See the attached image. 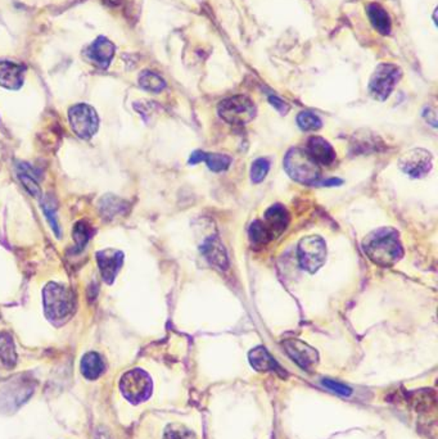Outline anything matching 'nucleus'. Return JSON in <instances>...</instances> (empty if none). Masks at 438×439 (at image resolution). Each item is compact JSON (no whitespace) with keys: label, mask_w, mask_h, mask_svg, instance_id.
Instances as JSON below:
<instances>
[{"label":"nucleus","mask_w":438,"mask_h":439,"mask_svg":"<svg viewBox=\"0 0 438 439\" xmlns=\"http://www.w3.org/2000/svg\"><path fill=\"white\" fill-rule=\"evenodd\" d=\"M363 249L374 263L383 267H390L404 256L400 234L392 227H381L368 234L364 239Z\"/></svg>","instance_id":"f257e3e1"},{"label":"nucleus","mask_w":438,"mask_h":439,"mask_svg":"<svg viewBox=\"0 0 438 439\" xmlns=\"http://www.w3.org/2000/svg\"><path fill=\"white\" fill-rule=\"evenodd\" d=\"M44 311L49 321L62 325L74 314V296L63 285L49 283L43 292Z\"/></svg>","instance_id":"f03ea898"},{"label":"nucleus","mask_w":438,"mask_h":439,"mask_svg":"<svg viewBox=\"0 0 438 439\" xmlns=\"http://www.w3.org/2000/svg\"><path fill=\"white\" fill-rule=\"evenodd\" d=\"M283 163L289 176L301 184L314 185L321 178L320 166L302 148L289 150Z\"/></svg>","instance_id":"7ed1b4c3"},{"label":"nucleus","mask_w":438,"mask_h":439,"mask_svg":"<svg viewBox=\"0 0 438 439\" xmlns=\"http://www.w3.org/2000/svg\"><path fill=\"white\" fill-rule=\"evenodd\" d=\"M120 389L128 401L138 405L140 402L147 401L152 396L153 383L150 375L144 370L132 369L122 375Z\"/></svg>","instance_id":"20e7f679"},{"label":"nucleus","mask_w":438,"mask_h":439,"mask_svg":"<svg viewBox=\"0 0 438 439\" xmlns=\"http://www.w3.org/2000/svg\"><path fill=\"white\" fill-rule=\"evenodd\" d=\"M220 117L230 125L242 126L251 122L256 116V105L246 95H235L219 104Z\"/></svg>","instance_id":"39448f33"},{"label":"nucleus","mask_w":438,"mask_h":439,"mask_svg":"<svg viewBox=\"0 0 438 439\" xmlns=\"http://www.w3.org/2000/svg\"><path fill=\"white\" fill-rule=\"evenodd\" d=\"M299 266L310 274L315 272L326 263V244L319 235H308L299 241L297 251Z\"/></svg>","instance_id":"423d86ee"},{"label":"nucleus","mask_w":438,"mask_h":439,"mask_svg":"<svg viewBox=\"0 0 438 439\" xmlns=\"http://www.w3.org/2000/svg\"><path fill=\"white\" fill-rule=\"evenodd\" d=\"M400 79L401 70L397 65L390 63L378 65L370 79L369 92L373 95L374 99L383 102L391 95Z\"/></svg>","instance_id":"0eeeda50"},{"label":"nucleus","mask_w":438,"mask_h":439,"mask_svg":"<svg viewBox=\"0 0 438 439\" xmlns=\"http://www.w3.org/2000/svg\"><path fill=\"white\" fill-rule=\"evenodd\" d=\"M397 165L409 178H423L428 175L433 167V157L427 150L412 148L401 156Z\"/></svg>","instance_id":"6e6552de"},{"label":"nucleus","mask_w":438,"mask_h":439,"mask_svg":"<svg viewBox=\"0 0 438 439\" xmlns=\"http://www.w3.org/2000/svg\"><path fill=\"white\" fill-rule=\"evenodd\" d=\"M71 129L81 139H90L98 130L99 120L97 112L88 104H76L68 111Z\"/></svg>","instance_id":"1a4fd4ad"},{"label":"nucleus","mask_w":438,"mask_h":439,"mask_svg":"<svg viewBox=\"0 0 438 439\" xmlns=\"http://www.w3.org/2000/svg\"><path fill=\"white\" fill-rule=\"evenodd\" d=\"M283 347L287 355L292 358V361H295L301 369L306 371L314 370V367L319 364V354L317 349L299 339L284 340Z\"/></svg>","instance_id":"9d476101"},{"label":"nucleus","mask_w":438,"mask_h":439,"mask_svg":"<svg viewBox=\"0 0 438 439\" xmlns=\"http://www.w3.org/2000/svg\"><path fill=\"white\" fill-rule=\"evenodd\" d=\"M263 229L269 235L270 241L277 239L281 234L286 232L288 227L289 214L287 208L281 205H274L271 206L261 221Z\"/></svg>","instance_id":"9b49d317"},{"label":"nucleus","mask_w":438,"mask_h":439,"mask_svg":"<svg viewBox=\"0 0 438 439\" xmlns=\"http://www.w3.org/2000/svg\"><path fill=\"white\" fill-rule=\"evenodd\" d=\"M97 262L102 274L103 280L112 284L123 263V253L113 249H106L97 253Z\"/></svg>","instance_id":"f8f14e48"},{"label":"nucleus","mask_w":438,"mask_h":439,"mask_svg":"<svg viewBox=\"0 0 438 439\" xmlns=\"http://www.w3.org/2000/svg\"><path fill=\"white\" fill-rule=\"evenodd\" d=\"M305 150L319 166H330L337 159L336 150L321 136H311Z\"/></svg>","instance_id":"ddd939ff"},{"label":"nucleus","mask_w":438,"mask_h":439,"mask_svg":"<svg viewBox=\"0 0 438 439\" xmlns=\"http://www.w3.org/2000/svg\"><path fill=\"white\" fill-rule=\"evenodd\" d=\"M25 79V67L10 61L0 59V86L10 89V90H19L23 85Z\"/></svg>","instance_id":"4468645a"},{"label":"nucleus","mask_w":438,"mask_h":439,"mask_svg":"<svg viewBox=\"0 0 438 439\" xmlns=\"http://www.w3.org/2000/svg\"><path fill=\"white\" fill-rule=\"evenodd\" d=\"M116 47L111 40L99 37L94 40L93 44L88 49V57L90 61L102 68H107L115 57Z\"/></svg>","instance_id":"2eb2a0df"},{"label":"nucleus","mask_w":438,"mask_h":439,"mask_svg":"<svg viewBox=\"0 0 438 439\" xmlns=\"http://www.w3.org/2000/svg\"><path fill=\"white\" fill-rule=\"evenodd\" d=\"M248 360L256 371H260V373L275 371L281 376L286 375V373H283L279 364L274 360V357L269 354V351L265 347L259 346L253 348L248 354Z\"/></svg>","instance_id":"dca6fc26"},{"label":"nucleus","mask_w":438,"mask_h":439,"mask_svg":"<svg viewBox=\"0 0 438 439\" xmlns=\"http://www.w3.org/2000/svg\"><path fill=\"white\" fill-rule=\"evenodd\" d=\"M199 162H206L208 168L214 172H223L225 170L230 167L232 165V159L226 154H220V153H206L197 150L189 159L190 165H196Z\"/></svg>","instance_id":"f3484780"},{"label":"nucleus","mask_w":438,"mask_h":439,"mask_svg":"<svg viewBox=\"0 0 438 439\" xmlns=\"http://www.w3.org/2000/svg\"><path fill=\"white\" fill-rule=\"evenodd\" d=\"M202 253L207 257V260L214 263L215 266H219L220 269H225L228 266V257L225 252L223 244L217 238L211 236L210 239L206 241L202 247Z\"/></svg>","instance_id":"a211bd4d"},{"label":"nucleus","mask_w":438,"mask_h":439,"mask_svg":"<svg viewBox=\"0 0 438 439\" xmlns=\"http://www.w3.org/2000/svg\"><path fill=\"white\" fill-rule=\"evenodd\" d=\"M81 373L88 380H95L104 373V361L102 357L95 354L89 352L81 360Z\"/></svg>","instance_id":"6ab92c4d"},{"label":"nucleus","mask_w":438,"mask_h":439,"mask_svg":"<svg viewBox=\"0 0 438 439\" xmlns=\"http://www.w3.org/2000/svg\"><path fill=\"white\" fill-rule=\"evenodd\" d=\"M368 14L370 22L373 25L374 28L382 34V35H388L391 32V19L390 16L387 14V12L383 10L379 4H370L368 7Z\"/></svg>","instance_id":"aec40b11"},{"label":"nucleus","mask_w":438,"mask_h":439,"mask_svg":"<svg viewBox=\"0 0 438 439\" xmlns=\"http://www.w3.org/2000/svg\"><path fill=\"white\" fill-rule=\"evenodd\" d=\"M0 361L7 369H12L17 361L13 340L10 334L6 333L0 336Z\"/></svg>","instance_id":"412c9836"},{"label":"nucleus","mask_w":438,"mask_h":439,"mask_svg":"<svg viewBox=\"0 0 438 439\" xmlns=\"http://www.w3.org/2000/svg\"><path fill=\"white\" fill-rule=\"evenodd\" d=\"M139 85L144 90H148L150 93H161L166 88L165 80L152 71L141 72V75L139 76Z\"/></svg>","instance_id":"4be33fe9"},{"label":"nucleus","mask_w":438,"mask_h":439,"mask_svg":"<svg viewBox=\"0 0 438 439\" xmlns=\"http://www.w3.org/2000/svg\"><path fill=\"white\" fill-rule=\"evenodd\" d=\"M92 234H93V229L89 226L88 223L79 221V223L74 226L72 238H74V241H75L77 252H80L81 249H84V247L86 245V243H88V241H89L90 236H92Z\"/></svg>","instance_id":"5701e85b"},{"label":"nucleus","mask_w":438,"mask_h":439,"mask_svg":"<svg viewBox=\"0 0 438 439\" xmlns=\"http://www.w3.org/2000/svg\"><path fill=\"white\" fill-rule=\"evenodd\" d=\"M297 123L303 131L319 130L323 126L320 117L310 111H303L297 116Z\"/></svg>","instance_id":"b1692460"},{"label":"nucleus","mask_w":438,"mask_h":439,"mask_svg":"<svg viewBox=\"0 0 438 439\" xmlns=\"http://www.w3.org/2000/svg\"><path fill=\"white\" fill-rule=\"evenodd\" d=\"M270 170V161L268 159H257L251 167V180L255 184H260L268 176Z\"/></svg>","instance_id":"393cba45"},{"label":"nucleus","mask_w":438,"mask_h":439,"mask_svg":"<svg viewBox=\"0 0 438 439\" xmlns=\"http://www.w3.org/2000/svg\"><path fill=\"white\" fill-rule=\"evenodd\" d=\"M250 239H251L252 243L259 244V245H263V244L271 242L269 235L262 226L261 220H256L252 223L251 226H250Z\"/></svg>","instance_id":"a878e982"},{"label":"nucleus","mask_w":438,"mask_h":439,"mask_svg":"<svg viewBox=\"0 0 438 439\" xmlns=\"http://www.w3.org/2000/svg\"><path fill=\"white\" fill-rule=\"evenodd\" d=\"M165 439H196V436L180 425L168 427Z\"/></svg>","instance_id":"bb28decb"},{"label":"nucleus","mask_w":438,"mask_h":439,"mask_svg":"<svg viewBox=\"0 0 438 439\" xmlns=\"http://www.w3.org/2000/svg\"><path fill=\"white\" fill-rule=\"evenodd\" d=\"M19 178H21L22 184L28 189V192L30 194L38 196L39 193H40V189H39L38 183L35 181L34 176H31V174H28V172H21V174H19Z\"/></svg>","instance_id":"cd10ccee"},{"label":"nucleus","mask_w":438,"mask_h":439,"mask_svg":"<svg viewBox=\"0 0 438 439\" xmlns=\"http://www.w3.org/2000/svg\"><path fill=\"white\" fill-rule=\"evenodd\" d=\"M321 384L326 387L328 389H330V391H333V392L338 393V394H342V396H350L351 393H352V389L350 388V387H347L345 384L338 383V382H335V380H330V379H324Z\"/></svg>","instance_id":"c85d7f7f"},{"label":"nucleus","mask_w":438,"mask_h":439,"mask_svg":"<svg viewBox=\"0 0 438 439\" xmlns=\"http://www.w3.org/2000/svg\"><path fill=\"white\" fill-rule=\"evenodd\" d=\"M269 101H270V103L279 111L280 113H287L288 112L289 107L288 104L284 103L281 99H279L278 96H270L269 98Z\"/></svg>","instance_id":"c756f323"},{"label":"nucleus","mask_w":438,"mask_h":439,"mask_svg":"<svg viewBox=\"0 0 438 439\" xmlns=\"http://www.w3.org/2000/svg\"><path fill=\"white\" fill-rule=\"evenodd\" d=\"M108 4H111V6H117L119 3H120V0H106Z\"/></svg>","instance_id":"7c9ffc66"}]
</instances>
